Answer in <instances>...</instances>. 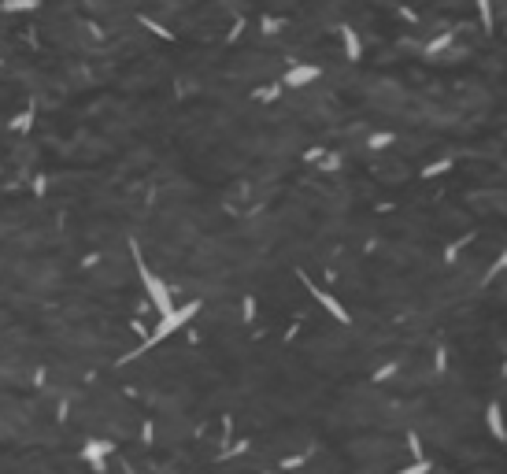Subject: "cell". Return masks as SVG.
Listing matches in <instances>:
<instances>
[{"instance_id":"1","label":"cell","mask_w":507,"mask_h":474,"mask_svg":"<svg viewBox=\"0 0 507 474\" xmlns=\"http://www.w3.org/2000/svg\"><path fill=\"white\" fill-rule=\"evenodd\" d=\"M130 256H134V267H137V278H141V285H145V293H148V300H152V308L160 311V319L163 315H171L174 311V297H171V289L163 285V278H155L152 274V267L145 263V256H141V245L130 237Z\"/></svg>"},{"instance_id":"2","label":"cell","mask_w":507,"mask_h":474,"mask_svg":"<svg viewBox=\"0 0 507 474\" xmlns=\"http://www.w3.org/2000/svg\"><path fill=\"white\" fill-rule=\"evenodd\" d=\"M197 311H200V300H193V304H181V308H174L171 315H163V319H160V326H155V330H152L145 341H141V345H137L134 352H130L123 363H130V360H141V356H145L148 348H155V345H160L163 337H171L174 330H181V326H186V323H189V319H193V315H197Z\"/></svg>"},{"instance_id":"3","label":"cell","mask_w":507,"mask_h":474,"mask_svg":"<svg viewBox=\"0 0 507 474\" xmlns=\"http://www.w3.org/2000/svg\"><path fill=\"white\" fill-rule=\"evenodd\" d=\"M304 282H307V278H304ZM307 289H311V297H315L319 304L326 308V311L333 315L337 323H352V315H348V308H345V304H341V300H337V297H330L326 289H319V285H311V282H307Z\"/></svg>"},{"instance_id":"4","label":"cell","mask_w":507,"mask_h":474,"mask_svg":"<svg viewBox=\"0 0 507 474\" xmlns=\"http://www.w3.org/2000/svg\"><path fill=\"white\" fill-rule=\"evenodd\" d=\"M104 456H111V445L108 441H85L82 445V459L93 470H104Z\"/></svg>"},{"instance_id":"5","label":"cell","mask_w":507,"mask_h":474,"mask_svg":"<svg viewBox=\"0 0 507 474\" xmlns=\"http://www.w3.org/2000/svg\"><path fill=\"white\" fill-rule=\"evenodd\" d=\"M319 78V67H293L289 74H285V86L289 89H300V86H307V82H315Z\"/></svg>"},{"instance_id":"6","label":"cell","mask_w":507,"mask_h":474,"mask_svg":"<svg viewBox=\"0 0 507 474\" xmlns=\"http://www.w3.org/2000/svg\"><path fill=\"white\" fill-rule=\"evenodd\" d=\"M485 423H489V430H492V438H496V441H503V438H507V430H503V412H500V404H489V415H485Z\"/></svg>"},{"instance_id":"7","label":"cell","mask_w":507,"mask_h":474,"mask_svg":"<svg viewBox=\"0 0 507 474\" xmlns=\"http://www.w3.org/2000/svg\"><path fill=\"white\" fill-rule=\"evenodd\" d=\"M474 4H478V19H482V26L492 30V22H496L492 19V0H474Z\"/></svg>"},{"instance_id":"8","label":"cell","mask_w":507,"mask_h":474,"mask_svg":"<svg viewBox=\"0 0 507 474\" xmlns=\"http://www.w3.org/2000/svg\"><path fill=\"white\" fill-rule=\"evenodd\" d=\"M345 48H348V60H359V37L352 30H345Z\"/></svg>"},{"instance_id":"9","label":"cell","mask_w":507,"mask_h":474,"mask_svg":"<svg viewBox=\"0 0 507 474\" xmlns=\"http://www.w3.org/2000/svg\"><path fill=\"white\" fill-rule=\"evenodd\" d=\"M396 474H430V459H415L411 467H400Z\"/></svg>"},{"instance_id":"10","label":"cell","mask_w":507,"mask_h":474,"mask_svg":"<svg viewBox=\"0 0 507 474\" xmlns=\"http://www.w3.org/2000/svg\"><path fill=\"white\" fill-rule=\"evenodd\" d=\"M507 271V248H503V256L496 259V263H492V271H489V278H496V274H503Z\"/></svg>"},{"instance_id":"11","label":"cell","mask_w":507,"mask_h":474,"mask_svg":"<svg viewBox=\"0 0 507 474\" xmlns=\"http://www.w3.org/2000/svg\"><path fill=\"white\" fill-rule=\"evenodd\" d=\"M389 141H393V134H378V137H370L374 149H382V144H389Z\"/></svg>"},{"instance_id":"12","label":"cell","mask_w":507,"mask_h":474,"mask_svg":"<svg viewBox=\"0 0 507 474\" xmlns=\"http://www.w3.org/2000/svg\"><path fill=\"white\" fill-rule=\"evenodd\" d=\"M252 315H256V300L249 297V300H244V319H252Z\"/></svg>"}]
</instances>
